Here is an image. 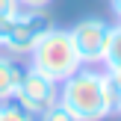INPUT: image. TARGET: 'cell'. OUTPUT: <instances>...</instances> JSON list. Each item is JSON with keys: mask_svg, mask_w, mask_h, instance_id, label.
Listing matches in <instances>:
<instances>
[{"mask_svg": "<svg viewBox=\"0 0 121 121\" xmlns=\"http://www.w3.org/2000/svg\"><path fill=\"white\" fill-rule=\"evenodd\" d=\"M59 104L77 121H104V68L98 65L77 68L68 80L59 83Z\"/></svg>", "mask_w": 121, "mask_h": 121, "instance_id": "6da1fadb", "label": "cell"}, {"mask_svg": "<svg viewBox=\"0 0 121 121\" xmlns=\"http://www.w3.org/2000/svg\"><path fill=\"white\" fill-rule=\"evenodd\" d=\"M27 59H30L27 62L30 68L41 71L44 77H50V80H56V83L68 80L77 68H83L80 56H77V50H74V41H71V33L68 30H59V27L47 30Z\"/></svg>", "mask_w": 121, "mask_h": 121, "instance_id": "7a4b0ae2", "label": "cell"}, {"mask_svg": "<svg viewBox=\"0 0 121 121\" xmlns=\"http://www.w3.org/2000/svg\"><path fill=\"white\" fill-rule=\"evenodd\" d=\"M50 18L44 9H18L15 15L6 24H0V33H3V50L9 56L21 59L30 56L33 47L39 44V39L50 30Z\"/></svg>", "mask_w": 121, "mask_h": 121, "instance_id": "3957f363", "label": "cell"}, {"mask_svg": "<svg viewBox=\"0 0 121 121\" xmlns=\"http://www.w3.org/2000/svg\"><path fill=\"white\" fill-rule=\"evenodd\" d=\"M12 100L21 104L24 109H30L33 115H39V112H44L47 106H53L59 100V83L50 80V77H44L41 71L24 65L21 80H18V86H15Z\"/></svg>", "mask_w": 121, "mask_h": 121, "instance_id": "277c9868", "label": "cell"}, {"mask_svg": "<svg viewBox=\"0 0 121 121\" xmlns=\"http://www.w3.org/2000/svg\"><path fill=\"white\" fill-rule=\"evenodd\" d=\"M74 50L80 56L83 65H104V53H106V41H109V24L100 18H83L68 30Z\"/></svg>", "mask_w": 121, "mask_h": 121, "instance_id": "5b68a950", "label": "cell"}, {"mask_svg": "<svg viewBox=\"0 0 121 121\" xmlns=\"http://www.w3.org/2000/svg\"><path fill=\"white\" fill-rule=\"evenodd\" d=\"M21 71H24V65L15 62V56L0 53V104L12 100L15 86H18V80H21Z\"/></svg>", "mask_w": 121, "mask_h": 121, "instance_id": "8992f818", "label": "cell"}, {"mask_svg": "<svg viewBox=\"0 0 121 121\" xmlns=\"http://www.w3.org/2000/svg\"><path fill=\"white\" fill-rule=\"evenodd\" d=\"M118 65H121V21L109 27V41L104 53V68H118Z\"/></svg>", "mask_w": 121, "mask_h": 121, "instance_id": "52a82bcc", "label": "cell"}, {"mask_svg": "<svg viewBox=\"0 0 121 121\" xmlns=\"http://www.w3.org/2000/svg\"><path fill=\"white\" fill-rule=\"evenodd\" d=\"M104 106H106V118L115 115L121 106V86L109 77V71L104 68Z\"/></svg>", "mask_w": 121, "mask_h": 121, "instance_id": "ba28073f", "label": "cell"}, {"mask_svg": "<svg viewBox=\"0 0 121 121\" xmlns=\"http://www.w3.org/2000/svg\"><path fill=\"white\" fill-rule=\"evenodd\" d=\"M0 121H35V115L15 100H6V104H0Z\"/></svg>", "mask_w": 121, "mask_h": 121, "instance_id": "9c48e42d", "label": "cell"}, {"mask_svg": "<svg viewBox=\"0 0 121 121\" xmlns=\"http://www.w3.org/2000/svg\"><path fill=\"white\" fill-rule=\"evenodd\" d=\"M35 121H77V118H74V115H71V112L56 100V104L47 106L44 112H39V115H35Z\"/></svg>", "mask_w": 121, "mask_h": 121, "instance_id": "30bf717a", "label": "cell"}, {"mask_svg": "<svg viewBox=\"0 0 121 121\" xmlns=\"http://www.w3.org/2000/svg\"><path fill=\"white\" fill-rule=\"evenodd\" d=\"M18 9H21V3H18V0H0V24H6Z\"/></svg>", "mask_w": 121, "mask_h": 121, "instance_id": "8fae6325", "label": "cell"}, {"mask_svg": "<svg viewBox=\"0 0 121 121\" xmlns=\"http://www.w3.org/2000/svg\"><path fill=\"white\" fill-rule=\"evenodd\" d=\"M18 3H21V9H47L53 0H18Z\"/></svg>", "mask_w": 121, "mask_h": 121, "instance_id": "7c38bea8", "label": "cell"}, {"mask_svg": "<svg viewBox=\"0 0 121 121\" xmlns=\"http://www.w3.org/2000/svg\"><path fill=\"white\" fill-rule=\"evenodd\" d=\"M106 71H109V77H112V80H115L118 86H121V65H118V68H106Z\"/></svg>", "mask_w": 121, "mask_h": 121, "instance_id": "4fadbf2b", "label": "cell"}, {"mask_svg": "<svg viewBox=\"0 0 121 121\" xmlns=\"http://www.w3.org/2000/svg\"><path fill=\"white\" fill-rule=\"evenodd\" d=\"M112 12H115L118 21H121V0H112Z\"/></svg>", "mask_w": 121, "mask_h": 121, "instance_id": "5bb4252c", "label": "cell"}, {"mask_svg": "<svg viewBox=\"0 0 121 121\" xmlns=\"http://www.w3.org/2000/svg\"><path fill=\"white\" fill-rule=\"evenodd\" d=\"M0 50H3V33H0Z\"/></svg>", "mask_w": 121, "mask_h": 121, "instance_id": "9a60e30c", "label": "cell"}, {"mask_svg": "<svg viewBox=\"0 0 121 121\" xmlns=\"http://www.w3.org/2000/svg\"><path fill=\"white\" fill-rule=\"evenodd\" d=\"M115 115H118V118H121V106H118V112H115Z\"/></svg>", "mask_w": 121, "mask_h": 121, "instance_id": "2e32d148", "label": "cell"}]
</instances>
